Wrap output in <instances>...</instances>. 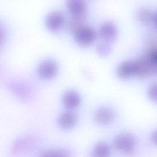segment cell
<instances>
[{
  "label": "cell",
  "mask_w": 157,
  "mask_h": 157,
  "mask_svg": "<svg viewBox=\"0 0 157 157\" xmlns=\"http://www.w3.org/2000/svg\"><path fill=\"white\" fill-rule=\"evenodd\" d=\"M137 145L136 137L129 132H123L117 135L113 140V146L118 151L126 154L134 153Z\"/></svg>",
  "instance_id": "1"
},
{
  "label": "cell",
  "mask_w": 157,
  "mask_h": 157,
  "mask_svg": "<svg viewBox=\"0 0 157 157\" xmlns=\"http://www.w3.org/2000/svg\"><path fill=\"white\" fill-rule=\"evenodd\" d=\"M75 41L82 47H88L93 44L96 38L95 30L88 26L83 25L74 33Z\"/></svg>",
  "instance_id": "2"
},
{
  "label": "cell",
  "mask_w": 157,
  "mask_h": 157,
  "mask_svg": "<svg viewBox=\"0 0 157 157\" xmlns=\"http://www.w3.org/2000/svg\"><path fill=\"white\" fill-rule=\"evenodd\" d=\"M58 67L56 63L52 59H47L41 62L37 67L38 77L44 80L54 78L58 74Z\"/></svg>",
  "instance_id": "3"
},
{
  "label": "cell",
  "mask_w": 157,
  "mask_h": 157,
  "mask_svg": "<svg viewBox=\"0 0 157 157\" xmlns=\"http://www.w3.org/2000/svg\"><path fill=\"white\" fill-rule=\"evenodd\" d=\"M78 117L74 110H66L61 112L57 118V123L63 129L71 130L77 124Z\"/></svg>",
  "instance_id": "4"
},
{
  "label": "cell",
  "mask_w": 157,
  "mask_h": 157,
  "mask_svg": "<svg viewBox=\"0 0 157 157\" xmlns=\"http://www.w3.org/2000/svg\"><path fill=\"white\" fill-rule=\"evenodd\" d=\"M115 113L110 107L102 106L98 108L94 114V120L99 125L107 126L115 120Z\"/></svg>",
  "instance_id": "5"
},
{
  "label": "cell",
  "mask_w": 157,
  "mask_h": 157,
  "mask_svg": "<svg viewBox=\"0 0 157 157\" xmlns=\"http://www.w3.org/2000/svg\"><path fill=\"white\" fill-rule=\"evenodd\" d=\"M137 67L136 61H126L121 63L117 70V76L121 79H128L137 75Z\"/></svg>",
  "instance_id": "6"
},
{
  "label": "cell",
  "mask_w": 157,
  "mask_h": 157,
  "mask_svg": "<svg viewBox=\"0 0 157 157\" xmlns=\"http://www.w3.org/2000/svg\"><path fill=\"white\" fill-rule=\"evenodd\" d=\"M64 17L63 13L58 11L50 13L45 20V25L47 29L52 32L58 31L63 25Z\"/></svg>",
  "instance_id": "7"
},
{
  "label": "cell",
  "mask_w": 157,
  "mask_h": 157,
  "mask_svg": "<svg viewBox=\"0 0 157 157\" xmlns=\"http://www.w3.org/2000/svg\"><path fill=\"white\" fill-rule=\"evenodd\" d=\"M62 102L66 110H73L80 104L81 97L77 91L72 90H68L63 94Z\"/></svg>",
  "instance_id": "8"
},
{
  "label": "cell",
  "mask_w": 157,
  "mask_h": 157,
  "mask_svg": "<svg viewBox=\"0 0 157 157\" xmlns=\"http://www.w3.org/2000/svg\"><path fill=\"white\" fill-rule=\"evenodd\" d=\"M99 33L102 39L106 42H113L117 37V29L110 22L103 23L100 28Z\"/></svg>",
  "instance_id": "9"
},
{
  "label": "cell",
  "mask_w": 157,
  "mask_h": 157,
  "mask_svg": "<svg viewBox=\"0 0 157 157\" xmlns=\"http://www.w3.org/2000/svg\"><path fill=\"white\" fill-rule=\"evenodd\" d=\"M67 6L72 16L85 15L87 7L83 0H67Z\"/></svg>",
  "instance_id": "10"
},
{
  "label": "cell",
  "mask_w": 157,
  "mask_h": 157,
  "mask_svg": "<svg viewBox=\"0 0 157 157\" xmlns=\"http://www.w3.org/2000/svg\"><path fill=\"white\" fill-rule=\"evenodd\" d=\"M143 55L147 63L151 75H156L157 74V46H153Z\"/></svg>",
  "instance_id": "11"
},
{
  "label": "cell",
  "mask_w": 157,
  "mask_h": 157,
  "mask_svg": "<svg viewBox=\"0 0 157 157\" xmlns=\"http://www.w3.org/2000/svg\"><path fill=\"white\" fill-rule=\"evenodd\" d=\"M111 148L109 145L105 142H99L93 147L91 157H110Z\"/></svg>",
  "instance_id": "12"
},
{
  "label": "cell",
  "mask_w": 157,
  "mask_h": 157,
  "mask_svg": "<svg viewBox=\"0 0 157 157\" xmlns=\"http://www.w3.org/2000/svg\"><path fill=\"white\" fill-rule=\"evenodd\" d=\"M85 15L72 16L67 21V28L72 34L79 28L83 25Z\"/></svg>",
  "instance_id": "13"
},
{
  "label": "cell",
  "mask_w": 157,
  "mask_h": 157,
  "mask_svg": "<svg viewBox=\"0 0 157 157\" xmlns=\"http://www.w3.org/2000/svg\"><path fill=\"white\" fill-rule=\"evenodd\" d=\"M137 18L140 21L145 25H149L154 21L155 14L147 8H141L137 12Z\"/></svg>",
  "instance_id": "14"
},
{
  "label": "cell",
  "mask_w": 157,
  "mask_h": 157,
  "mask_svg": "<svg viewBox=\"0 0 157 157\" xmlns=\"http://www.w3.org/2000/svg\"><path fill=\"white\" fill-rule=\"evenodd\" d=\"M39 157H71V155L65 149L53 148L44 151Z\"/></svg>",
  "instance_id": "15"
},
{
  "label": "cell",
  "mask_w": 157,
  "mask_h": 157,
  "mask_svg": "<svg viewBox=\"0 0 157 157\" xmlns=\"http://www.w3.org/2000/svg\"><path fill=\"white\" fill-rule=\"evenodd\" d=\"M10 89L14 94L19 97L26 98L28 94V90L24 85L19 83H12L10 85Z\"/></svg>",
  "instance_id": "16"
},
{
  "label": "cell",
  "mask_w": 157,
  "mask_h": 157,
  "mask_svg": "<svg viewBox=\"0 0 157 157\" xmlns=\"http://www.w3.org/2000/svg\"><path fill=\"white\" fill-rule=\"evenodd\" d=\"M148 96L152 102L157 104V83L149 87L148 90Z\"/></svg>",
  "instance_id": "17"
},
{
  "label": "cell",
  "mask_w": 157,
  "mask_h": 157,
  "mask_svg": "<svg viewBox=\"0 0 157 157\" xmlns=\"http://www.w3.org/2000/svg\"><path fill=\"white\" fill-rule=\"evenodd\" d=\"M97 50L101 55H106L110 52V48L109 46L105 44H100L98 45Z\"/></svg>",
  "instance_id": "18"
},
{
  "label": "cell",
  "mask_w": 157,
  "mask_h": 157,
  "mask_svg": "<svg viewBox=\"0 0 157 157\" xmlns=\"http://www.w3.org/2000/svg\"><path fill=\"white\" fill-rule=\"evenodd\" d=\"M6 38V32L4 27L0 24V48L4 45Z\"/></svg>",
  "instance_id": "19"
},
{
  "label": "cell",
  "mask_w": 157,
  "mask_h": 157,
  "mask_svg": "<svg viewBox=\"0 0 157 157\" xmlns=\"http://www.w3.org/2000/svg\"><path fill=\"white\" fill-rule=\"evenodd\" d=\"M150 141L156 147H157V128L155 129L150 135Z\"/></svg>",
  "instance_id": "20"
},
{
  "label": "cell",
  "mask_w": 157,
  "mask_h": 157,
  "mask_svg": "<svg viewBox=\"0 0 157 157\" xmlns=\"http://www.w3.org/2000/svg\"><path fill=\"white\" fill-rule=\"evenodd\" d=\"M153 22L155 23L156 26L157 27V12L155 14V16H154V21Z\"/></svg>",
  "instance_id": "21"
}]
</instances>
